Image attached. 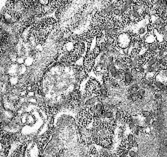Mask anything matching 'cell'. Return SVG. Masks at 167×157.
<instances>
[{
  "label": "cell",
  "mask_w": 167,
  "mask_h": 157,
  "mask_svg": "<svg viewBox=\"0 0 167 157\" xmlns=\"http://www.w3.org/2000/svg\"><path fill=\"white\" fill-rule=\"evenodd\" d=\"M101 88L102 87L100 86V84L97 82L96 80H90L87 84L86 87V94L87 96L89 97H98L100 95V92H101Z\"/></svg>",
  "instance_id": "6da1fadb"
},
{
  "label": "cell",
  "mask_w": 167,
  "mask_h": 157,
  "mask_svg": "<svg viewBox=\"0 0 167 157\" xmlns=\"http://www.w3.org/2000/svg\"><path fill=\"white\" fill-rule=\"evenodd\" d=\"M132 43V37L128 33H122L121 35L117 37V46L121 48H126V47L130 46Z\"/></svg>",
  "instance_id": "7a4b0ae2"
},
{
  "label": "cell",
  "mask_w": 167,
  "mask_h": 157,
  "mask_svg": "<svg viewBox=\"0 0 167 157\" xmlns=\"http://www.w3.org/2000/svg\"><path fill=\"white\" fill-rule=\"evenodd\" d=\"M94 59H95V55L93 52L88 51L86 54V57L84 59V69L86 70V72H89L92 69L94 65Z\"/></svg>",
  "instance_id": "3957f363"
},
{
  "label": "cell",
  "mask_w": 167,
  "mask_h": 157,
  "mask_svg": "<svg viewBox=\"0 0 167 157\" xmlns=\"http://www.w3.org/2000/svg\"><path fill=\"white\" fill-rule=\"evenodd\" d=\"M144 41H145L146 44H152V43H155L156 41V37L154 36V34H147L144 38Z\"/></svg>",
  "instance_id": "277c9868"
},
{
  "label": "cell",
  "mask_w": 167,
  "mask_h": 157,
  "mask_svg": "<svg viewBox=\"0 0 167 157\" xmlns=\"http://www.w3.org/2000/svg\"><path fill=\"white\" fill-rule=\"evenodd\" d=\"M136 96H137V100H142L143 97L145 96V90H144V89H139L136 92Z\"/></svg>",
  "instance_id": "5b68a950"
},
{
  "label": "cell",
  "mask_w": 167,
  "mask_h": 157,
  "mask_svg": "<svg viewBox=\"0 0 167 157\" xmlns=\"http://www.w3.org/2000/svg\"><path fill=\"white\" fill-rule=\"evenodd\" d=\"M101 51H102V49H101V46H100V45L98 44V45H97V46L95 47V48H94V51H93L94 55H95V57H96V56L98 55L99 53L101 52Z\"/></svg>",
  "instance_id": "8992f818"
},
{
  "label": "cell",
  "mask_w": 167,
  "mask_h": 157,
  "mask_svg": "<svg viewBox=\"0 0 167 157\" xmlns=\"http://www.w3.org/2000/svg\"><path fill=\"white\" fill-rule=\"evenodd\" d=\"M96 153H97V150L96 148L94 146H90V148H89V154L90 155H96Z\"/></svg>",
  "instance_id": "52a82bcc"
},
{
  "label": "cell",
  "mask_w": 167,
  "mask_h": 157,
  "mask_svg": "<svg viewBox=\"0 0 167 157\" xmlns=\"http://www.w3.org/2000/svg\"><path fill=\"white\" fill-rule=\"evenodd\" d=\"M100 156H110V155H109V152L106 149H103L100 151Z\"/></svg>",
  "instance_id": "ba28073f"
}]
</instances>
